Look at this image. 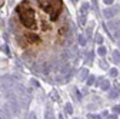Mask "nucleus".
Returning <instances> with one entry per match:
<instances>
[{
	"mask_svg": "<svg viewBox=\"0 0 120 119\" xmlns=\"http://www.w3.org/2000/svg\"><path fill=\"white\" fill-rule=\"evenodd\" d=\"M17 12H19V16H20L22 23L26 27H32V29L36 27V23H34V12H33V9L30 7V4L27 2H23L17 7Z\"/></svg>",
	"mask_w": 120,
	"mask_h": 119,
	"instance_id": "f257e3e1",
	"label": "nucleus"
},
{
	"mask_svg": "<svg viewBox=\"0 0 120 119\" xmlns=\"http://www.w3.org/2000/svg\"><path fill=\"white\" fill-rule=\"evenodd\" d=\"M41 9H44L47 13H52V19H57L59 12L62 10V0H39Z\"/></svg>",
	"mask_w": 120,
	"mask_h": 119,
	"instance_id": "f03ea898",
	"label": "nucleus"
},
{
	"mask_svg": "<svg viewBox=\"0 0 120 119\" xmlns=\"http://www.w3.org/2000/svg\"><path fill=\"white\" fill-rule=\"evenodd\" d=\"M117 13H119V7L117 6H112V7H107L106 10H103V16L106 19H112V17L116 16Z\"/></svg>",
	"mask_w": 120,
	"mask_h": 119,
	"instance_id": "7ed1b4c3",
	"label": "nucleus"
},
{
	"mask_svg": "<svg viewBox=\"0 0 120 119\" xmlns=\"http://www.w3.org/2000/svg\"><path fill=\"white\" fill-rule=\"evenodd\" d=\"M50 67L47 66V63H44V62H39L36 65V72H39V73H47Z\"/></svg>",
	"mask_w": 120,
	"mask_h": 119,
	"instance_id": "20e7f679",
	"label": "nucleus"
},
{
	"mask_svg": "<svg viewBox=\"0 0 120 119\" xmlns=\"http://www.w3.org/2000/svg\"><path fill=\"white\" fill-rule=\"evenodd\" d=\"M107 27L110 29L112 32H114L116 29H119V27H120V22H119V20H110V22L107 23Z\"/></svg>",
	"mask_w": 120,
	"mask_h": 119,
	"instance_id": "39448f33",
	"label": "nucleus"
},
{
	"mask_svg": "<svg viewBox=\"0 0 120 119\" xmlns=\"http://www.w3.org/2000/svg\"><path fill=\"white\" fill-rule=\"evenodd\" d=\"M101 82H100V87L103 89V91H107V89L110 87V82L109 80H104V79H100Z\"/></svg>",
	"mask_w": 120,
	"mask_h": 119,
	"instance_id": "423d86ee",
	"label": "nucleus"
},
{
	"mask_svg": "<svg viewBox=\"0 0 120 119\" xmlns=\"http://www.w3.org/2000/svg\"><path fill=\"white\" fill-rule=\"evenodd\" d=\"M89 9H90V6H89L87 3H83L82 7H80V16H84V14L89 12Z\"/></svg>",
	"mask_w": 120,
	"mask_h": 119,
	"instance_id": "0eeeda50",
	"label": "nucleus"
},
{
	"mask_svg": "<svg viewBox=\"0 0 120 119\" xmlns=\"http://www.w3.org/2000/svg\"><path fill=\"white\" fill-rule=\"evenodd\" d=\"M11 80H10V78H4L3 80H2V86H3V89H6V87H10L11 86Z\"/></svg>",
	"mask_w": 120,
	"mask_h": 119,
	"instance_id": "6e6552de",
	"label": "nucleus"
},
{
	"mask_svg": "<svg viewBox=\"0 0 120 119\" xmlns=\"http://www.w3.org/2000/svg\"><path fill=\"white\" fill-rule=\"evenodd\" d=\"M113 62H116V63L120 62V52L119 50H114L113 52Z\"/></svg>",
	"mask_w": 120,
	"mask_h": 119,
	"instance_id": "1a4fd4ad",
	"label": "nucleus"
},
{
	"mask_svg": "<svg viewBox=\"0 0 120 119\" xmlns=\"http://www.w3.org/2000/svg\"><path fill=\"white\" fill-rule=\"evenodd\" d=\"M79 43H80V46H86V36L84 35H79Z\"/></svg>",
	"mask_w": 120,
	"mask_h": 119,
	"instance_id": "9d476101",
	"label": "nucleus"
},
{
	"mask_svg": "<svg viewBox=\"0 0 120 119\" xmlns=\"http://www.w3.org/2000/svg\"><path fill=\"white\" fill-rule=\"evenodd\" d=\"M106 48H103V46H99V49H97V53L100 55V56H104V55H106Z\"/></svg>",
	"mask_w": 120,
	"mask_h": 119,
	"instance_id": "9b49d317",
	"label": "nucleus"
},
{
	"mask_svg": "<svg viewBox=\"0 0 120 119\" xmlns=\"http://www.w3.org/2000/svg\"><path fill=\"white\" fill-rule=\"evenodd\" d=\"M87 73H89V70H87V69H82V72H80V79H82V80H84V79H86Z\"/></svg>",
	"mask_w": 120,
	"mask_h": 119,
	"instance_id": "f8f14e48",
	"label": "nucleus"
},
{
	"mask_svg": "<svg viewBox=\"0 0 120 119\" xmlns=\"http://www.w3.org/2000/svg\"><path fill=\"white\" fill-rule=\"evenodd\" d=\"M27 39H29L30 42H39V37H37L36 35H27Z\"/></svg>",
	"mask_w": 120,
	"mask_h": 119,
	"instance_id": "ddd939ff",
	"label": "nucleus"
},
{
	"mask_svg": "<svg viewBox=\"0 0 120 119\" xmlns=\"http://www.w3.org/2000/svg\"><path fill=\"white\" fill-rule=\"evenodd\" d=\"M113 37H114V39H117V40H120V27H119V29H116V30L113 32Z\"/></svg>",
	"mask_w": 120,
	"mask_h": 119,
	"instance_id": "4468645a",
	"label": "nucleus"
},
{
	"mask_svg": "<svg viewBox=\"0 0 120 119\" xmlns=\"http://www.w3.org/2000/svg\"><path fill=\"white\" fill-rule=\"evenodd\" d=\"M109 96H110V98H117V96H119V89H114V91H112V92L109 93Z\"/></svg>",
	"mask_w": 120,
	"mask_h": 119,
	"instance_id": "2eb2a0df",
	"label": "nucleus"
},
{
	"mask_svg": "<svg viewBox=\"0 0 120 119\" xmlns=\"http://www.w3.org/2000/svg\"><path fill=\"white\" fill-rule=\"evenodd\" d=\"M66 113H67V115H71V113H73V108H71L70 103H67V105H66Z\"/></svg>",
	"mask_w": 120,
	"mask_h": 119,
	"instance_id": "dca6fc26",
	"label": "nucleus"
},
{
	"mask_svg": "<svg viewBox=\"0 0 120 119\" xmlns=\"http://www.w3.org/2000/svg\"><path fill=\"white\" fill-rule=\"evenodd\" d=\"M79 23H80L82 26L86 23V19H84V16H79Z\"/></svg>",
	"mask_w": 120,
	"mask_h": 119,
	"instance_id": "f3484780",
	"label": "nucleus"
},
{
	"mask_svg": "<svg viewBox=\"0 0 120 119\" xmlns=\"http://www.w3.org/2000/svg\"><path fill=\"white\" fill-rule=\"evenodd\" d=\"M113 112H114V113H120V105L113 106Z\"/></svg>",
	"mask_w": 120,
	"mask_h": 119,
	"instance_id": "a211bd4d",
	"label": "nucleus"
},
{
	"mask_svg": "<svg viewBox=\"0 0 120 119\" xmlns=\"http://www.w3.org/2000/svg\"><path fill=\"white\" fill-rule=\"evenodd\" d=\"M94 82V76H89V79H87V85H92Z\"/></svg>",
	"mask_w": 120,
	"mask_h": 119,
	"instance_id": "6ab92c4d",
	"label": "nucleus"
},
{
	"mask_svg": "<svg viewBox=\"0 0 120 119\" xmlns=\"http://www.w3.org/2000/svg\"><path fill=\"white\" fill-rule=\"evenodd\" d=\"M110 75H112L113 78H114V76H117V70H116V69H112V70H110Z\"/></svg>",
	"mask_w": 120,
	"mask_h": 119,
	"instance_id": "aec40b11",
	"label": "nucleus"
},
{
	"mask_svg": "<svg viewBox=\"0 0 120 119\" xmlns=\"http://www.w3.org/2000/svg\"><path fill=\"white\" fill-rule=\"evenodd\" d=\"M0 119H7V116L4 115V112H3V111H0Z\"/></svg>",
	"mask_w": 120,
	"mask_h": 119,
	"instance_id": "412c9836",
	"label": "nucleus"
},
{
	"mask_svg": "<svg viewBox=\"0 0 120 119\" xmlns=\"http://www.w3.org/2000/svg\"><path fill=\"white\" fill-rule=\"evenodd\" d=\"M87 118H89V119H100V118H99L97 115H89Z\"/></svg>",
	"mask_w": 120,
	"mask_h": 119,
	"instance_id": "4be33fe9",
	"label": "nucleus"
},
{
	"mask_svg": "<svg viewBox=\"0 0 120 119\" xmlns=\"http://www.w3.org/2000/svg\"><path fill=\"white\" fill-rule=\"evenodd\" d=\"M100 66H101L103 69H107V65H106V62H103V60L100 62Z\"/></svg>",
	"mask_w": 120,
	"mask_h": 119,
	"instance_id": "5701e85b",
	"label": "nucleus"
},
{
	"mask_svg": "<svg viewBox=\"0 0 120 119\" xmlns=\"http://www.w3.org/2000/svg\"><path fill=\"white\" fill-rule=\"evenodd\" d=\"M96 42H97V43H101V42H103V37H101V36H97V37H96Z\"/></svg>",
	"mask_w": 120,
	"mask_h": 119,
	"instance_id": "b1692460",
	"label": "nucleus"
},
{
	"mask_svg": "<svg viewBox=\"0 0 120 119\" xmlns=\"http://www.w3.org/2000/svg\"><path fill=\"white\" fill-rule=\"evenodd\" d=\"M29 119H37V118H36L34 113H30V115H29Z\"/></svg>",
	"mask_w": 120,
	"mask_h": 119,
	"instance_id": "393cba45",
	"label": "nucleus"
},
{
	"mask_svg": "<svg viewBox=\"0 0 120 119\" xmlns=\"http://www.w3.org/2000/svg\"><path fill=\"white\" fill-rule=\"evenodd\" d=\"M103 2L106 3V4H112V3H113V0H103Z\"/></svg>",
	"mask_w": 120,
	"mask_h": 119,
	"instance_id": "a878e982",
	"label": "nucleus"
},
{
	"mask_svg": "<svg viewBox=\"0 0 120 119\" xmlns=\"http://www.w3.org/2000/svg\"><path fill=\"white\" fill-rule=\"evenodd\" d=\"M109 119H117V118H116V115H112V116H110Z\"/></svg>",
	"mask_w": 120,
	"mask_h": 119,
	"instance_id": "bb28decb",
	"label": "nucleus"
},
{
	"mask_svg": "<svg viewBox=\"0 0 120 119\" xmlns=\"http://www.w3.org/2000/svg\"><path fill=\"white\" fill-rule=\"evenodd\" d=\"M71 2H73V3H77V2H79V0H71Z\"/></svg>",
	"mask_w": 120,
	"mask_h": 119,
	"instance_id": "cd10ccee",
	"label": "nucleus"
}]
</instances>
